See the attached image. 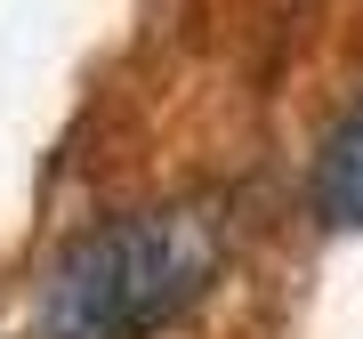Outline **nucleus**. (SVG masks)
Instances as JSON below:
<instances>
[{"label":"nucleus","instance_id":"f257e3e1","mask_svg":"<svg viewBox=\"0 0 363 339\" xmlns=\"http://www.w3.org/2000/svg\"><path fill=\"white\" fill-rule=\"evenodd\" d=\"M218 235L202 210H138L65 250L40 291V339H145L202 291Z\"/></svg>","mask_w":363,"mask_h":339},{"label":"nucleus","instance_id":"f03ea898","mask_svg":"<svg viewBox=\"0 0 363 339\" xmlns=\"http://www.w3.org/2000/svg\"><path fill=\"white\" fill-rule=\"evenodd\" d=\"M315 210L331 226H363V97L331 121L323 154H315Z\"/></svg>","mask_w":363,"mask_h":339}]
</instances>
